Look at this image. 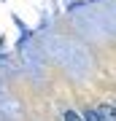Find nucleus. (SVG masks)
<instances>
[{"mask_svg":"<svg viewBox=\"0 0 116 121\" xmlns=\"http://www.w3.org/2000/svg\"><path fill=\"white\" fill-rule=\"evenodd\" d=\"M113 118H116V108H113Z\"/></svg>","mask_w":116,"mask_h":121,"instance_id":"f03ea898","label":"nucleus"},{"mask_svg":"<svg viewBox=\"0 0 116 121\" xmlns=\"http://www.w3.org/2000/svg\"><path fill=\"white\" fill-rule=\"evenodd\" d=\"M65 121H86V118H84V116H78L76 110H68V113H65Z\"/></svg>","mask_w":116,"mask_h":121,"instance_id":"f257e3e1","label":"nucleus"}]
</instances>
